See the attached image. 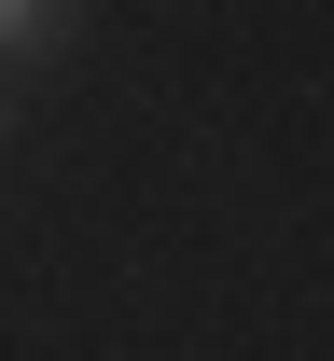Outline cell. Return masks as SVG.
<instances>
[{
  "mask_svg": "<svg viewBox=\"0 0 334 361\" xmlns=\"http://www.w3.org/2000/svg\"><path fill=\"white\" fill-rule=\"evenodd\" d=\"M70 14H84V0H0V56H28V70H42V56L70 42Z\"/></svg>",
  "mask_w": 334,
  "mask_h": 361,
  "instance_id": "1",
  "label": "cell"
},
{
  "mask_svg": "<svg viewBox=\"0 0 334 361\" xmlns=\"http://www.w3.org/2000/svg\"><path fill=\"white\" fill-rule=\"evenodd\" d=\"M0 139H14V84H0Z\"/></svg>",
  "mask_w": 334,
  "mask_h": 361,
  "instance_id": "2",
  "label": "cell"
}]
</instances>
